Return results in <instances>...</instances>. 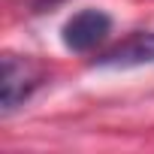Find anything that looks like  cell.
<instances>
[{
  "label": "cell",
  "instance_id": "obj_1",
  "mask_svg": "<svg viewBox=\"0 0 154 154\" xmlns=\"http://www.w3.org/2000/svg\"><path fill=\"white\" fill-rule=\"evenodd\" d=\"M42 85V72L33 60L6 54L3 57V112L21 106L36 88Z\"/></svg>",
  "mask_w": 154,
  "mask_h": 154
},
{
  "label": "cell",
  "instance_id": "obj_2",
  "mask_svg": "<svg viewBox=\"0 0 154 154\" xmlns=\"http://www.w3.org/2000/svg\"><path fill=\"white\" fill-rule=\"evenodd\" d=\"M112 30V18L100 9H85L75 12L63 24V45L69 51H91L97 42H103Z\"/></svg>",
  "mask_w": 154,
  "mask_h": 154
},
{
  "label": "cell",
  "instance_id": "obj_3",
  "mask_svg": "<svg viewBox=\"0 0 154 154\" xmlns=\"http://www.w3.org/2000/svg\"><path fill=\"white\" fill-rule=\"evenodd\" d=\"M142 63H154V30L148 33H133L124 42H118L115 48H109L103 57H97V66H142Z\"/></svg>",
  "mask_w": 154,
  "mask_h": 154
},
{
  "label": "cell",
  "instance_id": "obj_4",
  "mask_svg": "<svg viewBox=\"0 0 154 154\" xmlns=\"http://www.w3.org/2000/svg\"><path fill=\"white\" fill-rule=\"evenodd\" d=\"M24 3H27L30 9H36V12H42V9H51V6H57V3H63V0H24Z\"/></svg>",
  "mask_w": 154,
  "mask_h": 154
}]
</instances>
